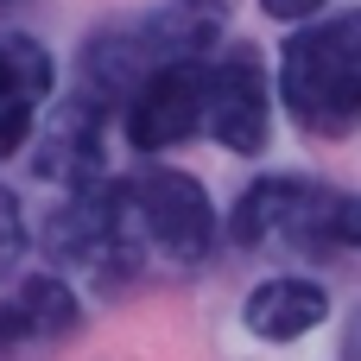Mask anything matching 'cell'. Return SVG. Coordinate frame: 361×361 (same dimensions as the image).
I'll return each instance as SVG.
<instances>
[{
    "mask_svg": "<svg viewBox=\"0 0 361 361\" xmlns=\"http://www.w3.org/2000/svg\"><path fill=\"white\" fill-rule=\"evenodd\" d=\"M330 6H336V0H260V13H267V19H279L286 32H292V25H305V19H317V13H330Z\"/></svg>",
    "mask_w": 361,
    "mask_h": 361,
    "instance_id": "obj_11",
    "label": "cell"
},
{
    "mask_svg": "<svg viewBox=\"0 0 361 361\" xmlns=\"http://www.w3.org/2000/svg\"><path fill=\"white\" fill-rule=\"evenodd\" d=\"M216 241L222 216L203 178L159 159L140 171H108L82 190H57V209L44 216L51 273H82L108 292L146 279H190L203 273Z\"/></svg>",
    "mask_w": 361,
    "mask_h": 361,
    "instance_id": "obj_1",
    "label": "cell"
},
{
    "mask_svg": "<svg viewBox=\"0 0 361 361\" xmlns=\"http://www.w3.org/2000/svg\"><path fill=\"white\" fill-rule=\"evenodd\" d=\"M330 324V286L317 273H267L260 286H247L241 298V330L254 343H305Z\"/></svg>",
    "mask_w": 361,
    "mask_h": 361,
    "instance_id": "obj_9",
    "label": "cell"
},
{
    "mask_svg": "<svg viewBox=\"0 0 361 361\" xmlns=\"http://www.w3.org/2000/svg\"><path fill=\"white\" fill-rule=\"evenodd\" d=\"M228 44V6L222 0H146L127 13H108L82 32L76 51V89L95 95L108 114H121V102L159 76L165 63L184 57H209Z\"/></svg>",
    "mask_w": 361,
    "mask_h": 361,
    "instance_id": "obj_2",
    "label": "cell"
},
{
    "mask_svg": "<svg viewBox=\"0 0 361 361\" xmlns=\"http://www.w3.org/2000/svg\"><path fill=\"white\" fill-rule=\"evenodd\" d=\"M108 121L114 114L95 95H82V89L57 95L51 114H44V127H38V140L25 146L32 171L44 184H57V190H82V184L108 178Z\"/></svg>",
    "mask_w": 361,
    "mask_h": 361,
    "instance_id": "obj_6",
    "label": "cell"
},
{
    "mask_svg": "<svg viewBox=\"0 0 361 361\" xmlns=\"http://www.w3.org/2000/svg\"><path fill=\"white\" fill-rule=\"evenodd\" d=\"M82 330V298L63 273H19L0 298V361H32Z\"/></svg>",
    "mask_w": 361,
    "mask_h": 361,
    "instance_id": "obj_7",
    "label": "cell"
},
{
    "mask_svg": "<svg viewBox=\"0 0 361 361\" xmlns=\"http://www.w3.org/2000/svg\"><path fill=\"white\" fill-rule=\"evenodd\" d=\"M273 89L279 114L305 140L361 133V6H336L292 25L273 63Z\"/></svg>",
    "mask_w": 361,
    "mask_h": 361,
    "instance_id": "obj_3",
    "label": "cell"
},
{
    "mask_svg": "<svg viewBox=\"0 0 361 361\" xmlns=\"http://www.w3.org/2000/svg\"><path fill=\"white\" fill-rule=\"evenodd\" d=\"M336 361H361V305L349 311V324H343V349H336Z\"/></svg>",
    "mask_w": 361,
    "mask_h": 361,
    "instance_id": "obj_13",
    "label": "cell"
},
{
    "mask_svg": "<svg viewBox=\"0 0 361 361\" xmlns=\"http://www.w3.org/2000/svg\"><path fill=\"white\" fill-rule=\"evenodd\" d=\"M57 102V57L32 32H0V159L25 152Z\"/></svg>",
    "mask_w": 361,
    "mask_h": 361,
    "instance_id": "obj_8",
    "label": "cell"
},
{
    "mask_svg": "<svg viewBox=\"0 0 361 361\" xmlns=\"http://www.w3.org/2000/svg\"><path fill=\"white\" fill-rule=\"evenodd\" d=\"M273 108H279V89L254 44L228 38L222 51H209V70H203V140L209 146L235 159H260L273 140Z\"/></svg>",
    "mask_w": 361,
    "mask_h": 361,
    "instance_id": "obj_5",
    "label": "cell"
},
{
    "mask_svg": "<svg viewBox=\"0 0 361 361\" xmlns=\"http://www.w3.org/2000/svg\"><path fill=\"white\" fill-rule=\"evenodd\" d=\"M25 247H32L25 209H19L13 184L0 178V286H13V279H19V267H25Z\"/></svg>",
    "mask_w": 361,
    "mask_h": 361,
    "instance_id": "obj_10",
    "label": "cell"
},
{
    "mask_svg": "<svg viewBox=\"0 0 361 361\" xmlns=\"http://www.w3.org/2000/svg\"><path fill=\"white\" fill-rule=\"evenodd\" d=\"M343 254H361V190H349L343 203Z\"/></svg>",
    "mask_w": 361,
    "mask_h": 361,
    "instance_id": "obj_12",
    "label": "cell"
},
{
    "mask_svg": "<svg viewBox=\"0 0 361 361\" xmlns=\"http://www.w3.org/2000/svg\"><path fill=\"white\" fill-rule=\"evenodd\" d=\"M343 203H349V190H336L324 178L267 171L235 197L222 228H228L235 247L267 254L286 273H305V267H324V260L343 254Z\"/></svg>",
    "mask_w": 361,
    "mask_h": 361,
    "instance_id": "obj_4",
    "label": "cell"
}]
</instances>
